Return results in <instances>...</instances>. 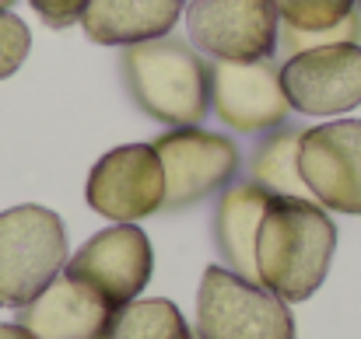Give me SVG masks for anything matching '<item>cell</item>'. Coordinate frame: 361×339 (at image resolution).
Wrapping results in <instances>:
<instances>
[{
	"mask_svg": "<svg viewBox=\"0 0 361 339\" xmlns=\"http://www.w3.org/2000/svg\"><path fill=\"white\" fill-rule=\"evenodd\" d=\"M337 227L326 207L298 196H270L256 231L259 283L288 305L309 301L334 262Z\"/></svg>",
	"mask_w": 361,
	"mask_h": 339,
	"instance_id": "cell-1",
	"label": "cell"
},
{
	"mask_svg": "<svg viewBox=\"0 0 361 339\" xmlns=\"http://www.w3.org/2000/svg\"><path fill=\"white\" fill-rule=\"evenodd\" d=\"M120 74L137 109L158 122L200 126L211 113V67L179 39H151L120 53Z\"/></svg>",
	"mask_w": 361,
	"mask_h": 339,
	"instance_id": "cell-2",
	"label": "cell"
},
{
	"mask_svg": "<svg viewBox=\"0 0 361 339\" xmlns=\"http://www.w3.org/2000/svg\"><path fill=\"white\" fill-rule=\"evenodd\" d=\"M67 266V231L46 207L0 214V308H25Z\"/></svg>",
	"mask_w": 361,
	"mask_h": 339,
	"instance_id": "cell-3",
	"label": "cell"
},
{
	"mask_svg": "<svg viewBox=\"0 0 361 339\" xmlns=\"http://www.w3.org/2000/svg\"><path fill=\"white\" fill-rule=\"evenodd\" d=\"M197 339H295L284 298L228 266H207L197 294Z\"/></svg>",
	"mask_w": 361,
	"mask_h": 339,
	"instance_id": "cell-4",
	"label": "cell"
},
{
	"mask_svg": "<svg viewBox=\"0 0 361 339\" xmlns=\"http://www.w3.org/2000/svg\"><path fill=\"white\" fill-rule=\"evenodd\" d=\"M165 168V210H186L225 193L239 175V147L225 133L200 126H172L154 140Z\"/></svg>",
	"mask_w": 361,
	"mask_h": 339,
	"instance_id": "cell-5",
	"label": "cell"
},
{
	"mask_svg": "<svg viewBox=\"0 0 361 339\" xmlns=\"http://www.w3.org/2000/svg\"><path fill=\"white\" fill-rule=\"evenodd\" d=\"M190 42L211 60H267L281 42L274 0H193L186 11Z\"/></svg>",
	"mask_w": 361,
	"mask_h": 339,
	"instance_id": "cell-6",
	"label": "cell"
},
{
	"mask_svg": "<svg viewBox=\"0 0 361 339\" xmlns=\"http://www.w3.org/2000/svg\"><path fill=\"white\" fill-rule=\"evenodd\" d=\"M85 200L116 224H137L165 210V168L154 143H126L109 151L88 175Z\"/></svg>",
	"mask_w": 361,
	"mask_h": 339,
	"instance_id": "cell-7",
	"label": "cell"
},
{
	"mask_svg": "<svg viewBox=\"0 0 361 339\" xmlns=\"http://www.w3.org/2000/svg\"><path fill=\"white\" fill-rule=\"evenodd\" d=\"M211 109L214 115L245 136H263L291 113V102L281 84V67L267 60H214L211 63Z\"/></svg>",
	"mask_w": 361,
	"mask_h": 339,
	"instance_id": "cell-8",
	"label": "cell"
},
{
	"mask_svg": "<svg viewBox=\"0 0 361 339\" xmlns=\"http://www.w3.org/2000/svg\"><path fill=\"white\" fill-rule=\"evenodd\" d=\"M302 179L312 200L337 214H361V119H334L302 133Z\"/></svg>",
	"mask_w": 361,
	"mask_h": 339,
	"instance_id": "cell-9",
	"label": "cell"
},
{
	"mask_svg": "<svg viewBox=\"0 0 361 339\" xmlns=\"http://www.w3.org/2000/svg\"><path fill=\"white\" fill-rule=\"evenodd\" d=\"M281 84L302 115H344L361 105V42H337L288 56Z\"/></svg>",
	"mask_w": 361,
	"mask_h": 339,
	"instance_id": "cell-10",
	"label": "cell"
},
{
	"mask_svg": "<svg viewBox=\"0 0 361 339\" xmlns=\"http://www.w3.org/2000/svg\"><path fill=\"white\" fill-rule=\"evenodd\" d=\"M151 269H154V252L147 234L137 224L106 227L67 259V273L99 290L116 308L144 294Z\"/></svg>",
	"mask_w": 361,
	"mask_h": 339,
	"instance_id": "cell-11",
	"label": "cell"
},
{
	"mask_svg": "<svg viewBox=\"0 0 361 339\" xmlns=\"http://www.w3.org/2000/svg\"><path fill=\"white\" fill-rule=\"evenodd\" d=\"M120 308L71 273H60L35 301L18 308V322L39 339H109Z\"/></svg>",
	"mask_w": 361,
	"mask_h": 339,
	"instance_id": "cell-12",
	"label": "cell"
},
{
	"mask_svg": "<svg viewBox=\"0 0 361 339\" xmlns=\"http://www.w3.org/2000/svg\"><path fill=\"white\" fill-rule=\"evenodd\" d=\"M186 0H88L81 28L99 46H137L165 39Z\"/></svg>",
	"mask_w": 361,
	"mask_h": 339,
	"instance_id": "cell-13",
	"label": "cell"
},
{
	"mask_svg": "<svg viewBox=\"0 0 361 339\" xmlns=\"http://www.w3.org/2000/svg\"><path fill=\"white\" fill-rule=\"evenodd\" d=\"M270 203V193L256 182H232L214 210V241L228 269L259 283L256 269V231L263 221V210Z\"/></svg>",
	"mask_w": 361,
	"mask_h": 339,
	"instance_id": "cell-14",
	"label": "cell"
},
{
	"mask_svg": "<svg viewBox=\"0 0 361 339\" xmlns=\"http://www.w3.org/2000/svg\"><path fill=\"white\" fill-rule=\"evenodd\" d=\"M302 133L298 126H277L270 133H263V143L252 151L249 161V182L263 186L270 196H298V200H312L305 179H302V165H298V151H302Z\"/></svg>",
	"mask_w": 361,
	"mask_h": 339,
	"instance_id": "cell-15",
	"label": "cell"
},
{
	"mask_svg": "<svg viewBox=\"0 0 361 339\" xmlns=\"http://www.w3.org/2000/svg\"><path fill=\"white\" fill-rule=\"evenodd\" d=\"M109 339H197L183 312L165 298H137L123 305Z\"/></svg>",
	"mask_w": 361,
	"mask_h": 339,
	"instance_id": "cell-16",
	"label": "cell"
},
{
	"mask_svg": "<svg viewBox=\"0 0 361 339\" xmlns=\"http://www.w3.org/2000/svg\"><path fill=\"white\" fill-rule=\"evenodd\" d=\"M337 42H361V14L351 11L344 21L330 25V28H295V25H281V46L288 56H298L305 49H319V46H337Z\"/></svg>",
	"mask_w": 361,
	"mask_h": 339,
	"instance_id": "cell-17",
	"label": "cell"
},
{
	"mask_svg": "<svg viewBox=\"0 0 361 339\" xmlns=\"http://www.w3.org/2000/svg\"><path fill=\"white\" fill-rule=\"evenodd\" d=\"M358 0H274L281 25L295 28H330L355 11Z\"/></svg>",
	"mask_w": 361,
	"mask_h": 339,
	"instance_id": "cell-18",
	"label": "cell"
},
{
	"mask_svg": "<svg viewBox=\"0 0 361 339\" xmlns=\"http://www.w3.org/2000/svg\"><path fill=\"white\" fill-rule=\"evenodd\" d=\"M28 49H32V32H28V25H25L18 14L0 11V81L11 77V74L25 63Z\"/></svg>",
	"mask_w": 361,
	"mask_h": 339,
	"instance_id": "cell-19",
	"label": "cell"
},
{
	"mask_svg": "<svg viewBox=\"0 0 361 339\" xmlns=\"http://www.w3.org/2000/svg\"><path fill=\"white\" fill-rule=\"evenodd\" d=\"M28 4L49 28H71L74 21H81L88 7V0H28Z\"/></svg>",
	"mask_w": 361,
	"mask_h": 339,
	"instance_id": "cell-20",
	"label": "cell"
},
{
	"mask_svg": "<svg viewBox=\"0 0 361 339\" xmlns=\"http://www.w3.org/2000/svg\"><path fill=\"white\" fill-rule=\"evenodd\" d=\"M0 339H39L35 333H28L21 322H11V326H4L0 322Z\"/></svg>",
	"mask_w": 361,
	"mask_h": 339,
	"instance_id": "cell-21",
	"label": "cell"
},
{
	"mask_svg": "<svg viewBox=\"0 0 361 339\" xmlns=\"http://www.w3.org/2000/svg\"><path fill=\"white\" fill-rule=\"evenodd\" d=\"M11 4H18V0H0V11H11Z\"/></svg>",
	"mask_w": 361,
	"mask_h": 339,
	"instance_id": "cell-22",
	"label": "cell"
},
{
	"mask_svg": "<svg viewBox=\"0 0 361 339\" xmlns=\"http://www.w3.org/2000/svg\"><path fill=\"white\" fill-rule=\"evenodd\" d=\"M358 4H361V0H358Z\"/></svg>",
	"mask_w": 361,
	"mask_h": 339,
	"instance_id": "cell-23",
	"label": "cell"
}]
</instances>
